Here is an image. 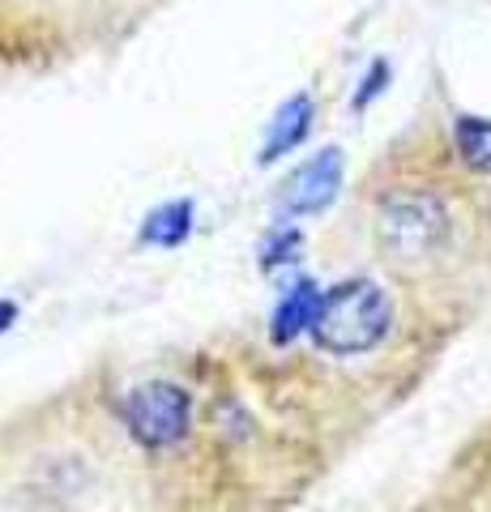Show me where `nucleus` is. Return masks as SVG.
I'll return each instance as SVG.
<instances>
[{"instance_id": "nucleus-1", "label": "nucleus", "mask_w": 491, "mask_h": 512, "mask_svg": "<svg viewBox=\"0 0 491 512\" xmlns=\"http://www.w3.org/2000/svg\"><path fill=\"white\" fill-rule=\"evenodd\" d=\"M389 320H393L389 295L376 282L355 278L325 295L321 316L312 325V338L329 355H363V350H372L389 333Z\"/></svg>"}, {"instance_id": "nucleus-2", "label": "nucleus", "mask_w": 491, "mask_h": 512, "mask_svg": "<svg viewBox=\"0 0 491 512\" xmlns=\"http://www.w3.org/2000/svg\"><path fill=\"white\" fill-rule=\"evenodd\" d=\"M449 235L445 205L427 192H398L380 210V248L389 261H423Z\"/></svg>"}, {"instance_id": "nucleus-3", "label": "nucleus", "mask_w": 491, "mask_h": 512, "mask_svg": "<svg viewBox=\"0 0 491 512\" xmlns=\"http://www.w3.org/2000/svg\"><path fill=\"white\" fill-rule=\"evenodd\" d=\"M188 410H193V402L180 384H141L124 406V419H129L137 444L167 448L188 431Z\"/></svg>"}, {"instance_id": "nucleus-4", "label": "nucleus", "mask_w": 491, "mask_h": 512, "mask_svg": "<svg viewBox=\"0 0 491 512\" xmlns=\"http://www.w3.org/2000/svg\"><path fill=\"white\" fill-rule=\"evenodd\" d=\"M338 184H342V154L321 150L282 184L278 205H282V214H316L338 197Z\"/></svg>"}, {"instance_id": "nucleus-5", "label": "nucleus", "mask_w": 491, "mask_h": 512, "mask_svg": "<svg viewBox=\"0 0 491 512\" xmlns=\"http://www.w3.org/2000/svg\"><path fill=\"white\" fill-rule=\"evenodd\" d=\"M312 128V99L308 94H295V99H287L278 107V116L269 120V137L261 146V163H274V158L299 150V141L308 137Z\"/></svg>"}, {"instance_id": "nucleus-6", "label": "nucleus", "mask_w": 491, "mask_h": 512, "mask_svg": "<svg viewBox=\"0 0 491 512\" xmlns=\"http://www.w3.org/2000/svg\"><path fill=\"white\" fill-rule=\"evenodd\" d=\"M321 303H325V295L316 291L312 282L291 286L287 299H282L278 312H274V342H291V338H299L304 329H312L316 316H321Z\"/></svg>"}, {"instance_id": "nucleus-7", "label": "nucleus", "mask_w": 491, "mask_h": 512, "mask_svg": "<svg viewBox=\"0 0 491 512\" xmlns=\"http://www.w3.org/2000/svg\"><path fill=\"white\" fill-rule=\"evenodd\" d=\"M193 231V205L188 201H171L163 210H154L141 227V244H154V248H176Z\"/></svg>"}, {"instance_id": "nucleus-8", "label": "nucleus", "mask_w": 491, "mask_h": 512, "mask_svg": "<svg viewBox=\"0 0 491 512\" xmlns=\"http://www.w3.org/2000/svg\"><path fill=\"white\" fill-rule=\"evenodd\" d=\"M453 141H457V154H462L474 171L491 175V120L462 116L457 128H453Z\"/></svg>"}, {"instance_id": "nucleus-9", "label": "nucleus", "mask_w": 491, "mask_h": 512, "mask_svg": "<svg viewBox=\"0 0 491 512\" xmlns=\"http://www.w3.org/2000/svg\"><path fill=\"white\" fill-rule=\"evenodd\" d=\"M299 244H304V235H299V231H274V235H269V244L261 248V265L274 269L282 261H291V256L299 252Z\"/></svg>"}, {"instance_id": "nucleus-10", "label": "nucleus", "mask_w": 491, "mask_h": 512, "mask_svg": "<svg viewBox=\"0 0 491 512\" xmlns=\"http://www.w3.org/2000/svg\"><path fill=\"white\" fill-rule=\"evenodd\" d=\"M385 77H389V69H385V64H372V73L363 77V90L355 94V107H363V103L372 99V94H380V86H385Z\"/></svg>"}, {"instance_id": "nucleus-11", "label": "nucleus", "mask_w": 491, "mask_h": 512, "mask_svg": "<svg viewBox=\"0 0 491 512\" xmlns=\"http://www.w3.org/2000/svg\"><path fill=\"white\" fill-rule=\"evenodd\" d=\"M13 320H18V308H13L9 299H0V333H9Z\"/></svg>"}]
</instances>
